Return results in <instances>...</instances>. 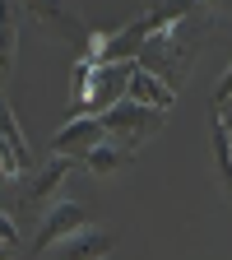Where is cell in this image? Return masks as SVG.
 Masks as SVG:
<instances>
[{"label":"cell","instance_id":"cell-1","mask_svg":"<svg viewBox=\"0 0 232 260\" xmlns=\"http://www.w3.org/2000/svg\"><path fill=\"white\" fill-rule=\"evenodd\" d=\"M209 32H214V10H200L195 5L186 19L168 23V28H158L144 38L140 47V70L158 75L162 84H168L177 93V84L195 70V56H200V47L209 42Z\"/></svg>","mask_w":232,"mask_h":260},{"label":"cell","instance_id":"cell-2","mask_svg":"<svg viewBox=\"0 0 232 260\" xmlns=\"http://www.w3.org/2000/svg\"><path fill=\"white\" fill-rule=\"evenodd\" d=\"M140 70V60H107V65H93L84 88L70 98V112L65 116H103L107 107H116L125 98V84L130 75Z\"/></svg>","mask_w":232,"mask_h":260},{"label":"cell","instance_id":"cell-3","mask_svg":"<svg viewBox=\"0 0 232 260\" xmlns=\"http://www.w3.org/2000/svg\"><path fill=\"white\" fill-rule=\"evenodd\" d=\"M103 130H107V140L125 144L130 153H140L144 140H153L162 125H168V112H153V107H140V103H130V98H121L116 107H107L103 116Z\"/></svg>","mask_w":232,"mask_h":260},{"label":"cell","instance_id":"cell-4","mask_svg":"<svg viewBox=\"0 0 232 260\" xmlns=\"http://www.w3.org/2000/svg\"><path fill=\"white\" fill-rule=\"evenodd\" d=\"M75 172V158L70 153H51L47 162H38V172H28L19 181V214H38L56 205V190L65 186V177Z\"/></svg>","mask_w":232,"mask_h":260},{"label":"cell","instance_id":"cell-5","mask_svg":"<svg viewBox=\"0 0 232 260\" xmlns=\"http://www.w3.org/2000/svg\"><path fill=\"white\" fill-rule=\"evenodd\" d=\"M84 223H88V209H84L79 200H56V205L42 214V228H38V237L28 242V251L42 255V251H51L60 237H70L75 228H84Z\"/></svg>","mask_w":232,"mask_h":260},{"label":"cell","instance_id":"cell-6","mask_svg":"<svg viewBox=\"0 0 232 260\" xmlns=\"http://www.w3.org/2000/svg\"><path fill=\"white\" fill-rule=\"evenodd\" d=\"M112 246H116V233H112V228L84 223V228H75L70 237H60L51 251H56V260H103Z\"/></svg>","mask_w":232,"mask_h":260},{"label":"cell","instance_id":"cell-7","mask_svg":"<svg viewBox=\"0 0 232 260\" xmlns=\"http://www.w3.org/2000/svg\"><path fill=\"white\" fill-rule=\"evenodd\" d=\"M103 140H107V130H103V121H97V116H70V121L56 130L51 149H56V153H70V158H84V153H93Z\"/></svg>","mask_w":232,"mask_h":260},{"label":"cell","instance_id":"cell-8","mask_svg":"<svg viewBox=\"0 0 232 260\" xmlns=\"http://www.w3.org/2000/svg\"><path fill=\"white\" fill-rule=\"evenodd\" d=\"M125 98H130V103H140V107H153V112H172V103H177V93L162 84L158 75H149V70H135V75H130Z\"/></svg>","mask_w":232,"mask_h":260},{"label":"cell","instance_id":"cell-9","mask_svg":"<svg viewBox=\"0 0 232 260\" xmlns=\"http://www.w3.org/2000/svg\"><path fill=\"white\" fill-rule=\"evenodd\" d=\"M144 38H149V23H144V14H140V19H130L121 32H112V38H107L103 65H107V60H140V47H144Z\"/></svg>","mask_w":232,"mask_h":260},{"label":"cell","instance_id":"cell-10","mask_svg":"<svg viewBox=\"0 0 232 260\" xmlns=\"http://www.w3.org/2000/svg\"><path fill=\"white\" fill-rule=\"evenodd\" d=\"M28 19L51 28V32H60V38H88V32H93V28H84V19L75 10H65V5H32Z\"/></svg>","mask_w":232,"mask_h":260},{"label":"cell","instance_id":"cell-11","mask_svg":"<svg viewBox=\"0 0 232 260\" xmlns=\"http://www.w3.org/2000/svg\"><path fill=\"white\" fill-rule=\"evenodd\" d=\"M84 162L97 172V177H112V172H121V168H130L135 162V153H130L125 144H116V140H103L93 153H84Z\"/></svg>","mask_w":232,"mask_h":260},{"label":"cell","instance_id":"cell-12","mask_svg":"<svg viewBox=\"0 0 232 260\" xmlns=\"http://www.w3.org/2000/svg\"><path fill=\"white\" fill-rule=\"evenodd\" d=\"M14 51H19V10L0 5V79L14 70Z\"/></svg>","mask_w":232,"mask_h":260},{"label":"cell","instance_id":"cell-13","mask_svg":"<svg viewBox=\"0 0 232 260\" xmlns=\"http://www.w3.org/2000/svg\"><path fill=\"white\" fill-rule=\"evenodd\" d=\"M214 162H218L223 190L232 195V140H227V130H223V116H214Z\"/></svg>","mask_w":232,"mask_h":260},{"label":"cell","instance_id":"cell-14","mask_svg":"<svg viewBox=\"0 0 232 260\" xmlns=\"http://www.w3.org/2000/svg\"><path fill=\"white\" fill-rule=\"evenodd\" d=\"M195 5H153L149 14H144V23H149V32H158V28H168V23H177V19H186Z\"/></svg>","mask_w":232,"mask_h":260},{"label":"cell","instance_id":"cell-15","mask_svg":"<svg viewBox=\"0 0 232 260\" xmlns=\"http://www.w3.org/2000/svg\"><path fill=\"white\" fill-rule=\"evenodd\" d=\"M232 103V65L223 70V79H218V88H214V112H223Z\"/></svg>","mask_w":232,"mask_h":260},{"label":"cell","instance_id":"cell-16","mask_svg":"<svg viewBox=\"0 0 232 260\" xmlns=\"http://www.w3.org/2000/svg\"><path fill=\"white\" fill-rule=\"evenodd\" d=\"M0 246H19V223L5 209H0Z\"/></svg>","mask_w":232,"mask_h":260}]
</instances>
